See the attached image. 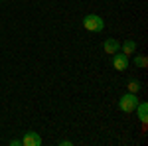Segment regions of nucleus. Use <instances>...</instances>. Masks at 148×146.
I'll list each match as a JSON object with an SVG mask.
<instances>
[{"instance_id":"obj_1","label":"nucleus","mask_w":148,"mask_h":146,"mask_svg":"<svg viewBox=\"0 0 148 146\" xmlns=\"http://www.w3.org/2000/svg\"><path fill=\"white\" fill-rule=\"evenodd\" d=\"M83 28L89 32H103L105 30V20L97 14H89L83 18Z\"/></svg>"},{"instance_id":"obj_2","label":"nucleus","mask_w":148,"mask_h":146,"mask_svg":"<svg viewBox=\"0 0 148 146\" xmlns=\"http://www.w3.org/2000/svg\"><path fill=\"white\" fill-rule=\"evenodd\" d=\"M138 105V99H136V93H126L121 97V101H119V109L123 112H132L136 109Z\"/></svg>"},{"instance_id":"obj_3","label":"nucleus","mask_w":148,"mask_h":146,"mask_svg":"<svg viewBox=\"0 0 148 146\" xmlns=\"http://www.w3.org/2000/svg\"><path fill=\"white\" fill-rule=\"evenodd\" d=\"M22 146H42V136L36 130H26L22 138Z\"/></svg>"},{"instance_id":"obj_4","label":"nucleus","mask_w":148,"mask_h":146,"mask_svg":"<svg viewBox=\"0 0 148 146\" xmlns=\"http://www.w3.org/2000/svg\"><path fill=\"white\" fill-rule=\"evenodd\" d=\"M113 67L116 69V71H125L126 67H128V57L125 56V53H113Z\"/></svg>"},{"instance_id":"obj_5","label":"nucleus","mask_w":148,"mask_h":146,"mask_svg":"<svg viewBox=\"0 0 148 146\" xmlns=\"http://www.w3.org/2000/svg\"><path fill=\"white\" fill-rule=\"evenodd\" d=\"M103 49H105V53H116V51H121V44L114 40V38H109V40H105V44H103Z\"/></svg>"},{"instance_id":"obj_6","label":"nucleus","mask_w":148,"mask_h":146,"mask_svg":"<svg viewBox=\"0 0 148 146\" xmlns=\"http://www.w3.org/2000/svg\"><path fill=\"white\" fill-rule=\"evenodd\" d=\"M134 111H136L140 123H148V103H138Z\"/></svg>"},{"instance_id":"obj_7","label":"nucleus","mask_w":148,"mask_h":146,"mask_svg":"<svg viewBox=\"0 0 148 146\" xmlns=\"http://www.w3.org/2000/svg\"><path fill=\"white\" fill-rule=\"evenodd\" d=\"M123 53H125L126 57L136 53V42H134V40H126L125 44H123Z\"/></svg>"},{"instance_id":"obj_8","label":"nucleus","mask_w":148,"mask_h":146,"mask_svg":"<svg viewBox=\"0 0 148 146\" xmlns=\"http://www.w3.org/2000/svg\"><path fill=\"white\" fill-rule=\"evenodd\" d=\"M126 89H128V93H138L140 91V83H138L136 79H132V81H128Z\"/></svg>"},{"instance_id":"obj_9","label":"nucleus","mask_w":148,"mask_h":146,"mask_svg":"<svg viewBox=\"0 0 148 146\" xmlns=\"http://www.w3.org/2000/svg\"><path fill=\"white\" fill-rule=\"evenodd\" d=\"M134 65H136V67L146 69V65H148V59H146L144 56H136V57H134Z\"/></svg>"},{"instance_id":"obj_10","label":"nucleus","mask_w":148,"mask_h":146,"mask_svg":"<svg viewBox=\"0 0 148 146\" xmlns=\"http://www.w3.org/2000/svg\"><path fill=\"white\" fill-rule=\"evenodd\" d=\"M71 144H73L71 140H61V142H59V146H71Z\"/></svg>"},{"instance_id":"obj_11","label":"nucleus","mask_w":148,"mask_h":146,"mask_svg":"<svg viewBox=\"0 0 148 146\" xmlns=\"http://www.w3.org/2000/svg\"><path fill=\"white\" fill-rule=\"evenodd\" d=\"M10 146H22V140H12Z\"/></svg>"},{"instance_id":"obj_12","label":"nucleus","mask_w":148,"mask_h":146,"mask_svg":"<svg viewBox=\"0 0 148 146\" xmlns=\"http://www.w3.org/2000/svg\"><path fill=\"white\" fill-rule=\"evenodd\" d=\"M2 2H6V0H2Z\"/></svg>"}]
</instances>
